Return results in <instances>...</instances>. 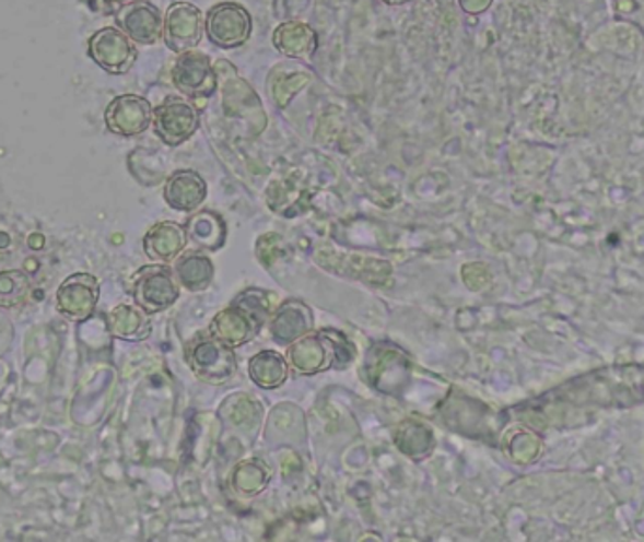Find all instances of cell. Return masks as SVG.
I'll return each mask as SVG.
<instances>
[{
	"mask_svg": "<svg viewBox=\"0 0 644 542\" xmlns=\"http://www.w3.org/2000/svg\"><path fill=\"white\" fill-rule=\"evenodd\" d=\"M215 70H218L224 114L231 119H237L247 125V130L253 136L262 132L266 129V114L251 85L237 74L236 68L232 67L231 62H215Z\"/></svg>",
	"mask_w": 644,
	"mask_h": 542,
	"instance_id": "cell-1",
	"label": "cell"
},
{
	"mask_svg": "<svg viewBox=\"0 0 644 542\" xmlns=\"http://www.w3.org/2000/svg\"><path fill=\"white\" fill-rule=\"evenodd\" d=\"M203 31L218 48H242L251 38L253 17L249 10L237 2H219L203 17Z\"/></svg>",
	"mask_w": 644,
	"mask_h": 542,
	"instance_id": "cell-2",
	"label": "cell"
},
{
	"mask_svg": "<svg viewBox=\"0 0 644 542\" xmlns=\"http://www.w3.org/2000/svg\"><path fill=\"white\" fill-rule=\"evenodd\" d=\"M354 349L341 333L326 330L307 338L291 349L292 364L302 373H315L332 367L336 362H349Z\"/></svg>",
	"mask_w": 644,
	"mask_h": 542,
	"instance_id": "cell-3",
	"label": "cell"
},
{
	"mask_svg": "<svg viewBox=\"0 0 644 542\" xmlns=\"http://www.w3.org/2000/svg\"><path fill=\"white\" fill-rule=\"evenodd\" d=\"M172 83L187 98L206 101L219 91L218 70L210 55L202 54L198 49H190L179 55L174 62Z\"/></svg>",
	"mask_w": 644,
	"mask_h": 542,
	"instance_id": "cell-4",
	"label": "cell"
},
{
	"mask_svg": "<svg viewBox=\"0 0 644 542\" xmlns=\"http://www.w3.org/2000/svg\"><path fill=\"white\" fill-rule=\"evenodd\" d=\"M234 346L226 345L221 339L200 338L189 346L187 360L198 379L210 385H223L236 373Z\"/></svg>",
	"mask_w": 644,
	"mask_h": 542,
	"instance_id": "cell-5",
	"label": "cell"
},
{
	"mask_svg": "<svg viewBox=\"0 0 644 542\" xmlns=\"http://www.w3.org/2000/svg\"><path fill=\"white\" fill-rule=\"evenodd\" d=\"M153 127L169 148H177L190 140L200 127L197 106L179 96H169L153 111Z\"/></svg>",
	"mask_w": 644,
	"mask_h": 542,
	"instance_id": "cell-6",
	"label": "cell"
},
{
	"mask_svg": "<svg viewBox=\"0 0 644 542\" xmlns=\"http://www.w3.org/2000/svg\"><path fill=\"white\" fill-rule=\"evenodd\" d=\"M203 17L202 10L195 4L185 0L174 2L164 15L163 40L166 48L177 55L197 49L206 34Z\"/></svg>",
	"mask_w": 644,
	"mask_h": 542,
	"instance_id": "cell-7",
	"label": "cell"
},
{
	"mask_svg": "<svg viewBox=\"0 0 644 542\" xmlns=\"http://www.w3.org/2000/svg\"><path fill=\"white\" fill-rule=\"evenodd\" d=\"M89 55L112 74H125L136 61L134 42L119 28H102L89 42Z\"/></svg>",
	"mask_w": 644,
	"mask_h": 542,
	"instance_id": "cell-8",
	"label": "cell"
},
{
	"mask_svg": "<svg viewBox=\"0 0 644 542\" xmlns=\"http://www.w3.org/2000/svg\"><path fill=\"white\" fill-rule=\"evenodd\" d=\"M179 296L176 279L163 266H151L140 270L134 286V298L145 311H163Z\"/></svg>",
	"mask_w": 644,
	"mask_h": 542,
	"instance_id": "cell-9",
	"label": "cell"
},
{
	"mask_svg": "<svg viewBox=\"0 0 644 542\" xmlns=\"http://www.w3.org/2000/svg\"><path fill=\"white\" fill-rule=\"evenodd\" d=\"M119 27L138 46H153L163 38L164 15L159 8L145 0H136L122 8L119 15Z\"/></svg>",
	"mask_w": 644,
	"mask_h": 542,
	"instance_id": "cell-10",
	"label": "cell"
},
{
	"mask_svg": "<svg viewBox=\"0 0 644 542\" xmlns=\"http://www.w3.org/2000/svg\"><path fill=\"white\" fill-rule=\"evenodd\" d=\"M153 121V108L150 102L138 95L117 96L109 104L106 111V125L114 134L130 136L142 134Z\"/></svg>",
	"mask_w": 644,
	"mask_h": 542,
	"instance_id": "cell-11",
	"label": "cell"
},
{
	"mask_svg": "<svg viewBox=\"0 0 644 542\" xmlns=\"http://www.w3.org/2000/svg\"><path fill=\"white\" fill-rule=\"evenodd\" d=\"M273 48L291 61H307L319 48V34L305 21L279 23L273 36Z\"/></svg>",
	"mask_w": 644,
	"mask_h": 542,
	"instance_id": "cell-12",
	"label": "cell"
},
{
	"mask_svg": "<svg viewBox=\"0 0 644 542\" xmlns=\"http://www.w3.org/2000/svg\"><path fill=\"white\" fill-rule=\"evenodd\" d=\"M98 283L95 278L80 273L65 281L57 292V307L70 320H85L95 311Z\"/></svg>",
	"mask_w": 644,
	"mask_h": 542,
	"instance_id": "cell-13",
	"label": "cell"
},
{
	"mask_svg": "<svg viewBox=\"0 0 644 542\" xmlns=\"http://www.w3.org/2000/svg\"><path fill=\"white\" fill-rule=\"evenodd\" d=\"M208 197V185L192 169H177L164 185V200L172 210L197 211Z\"/></svg>",
	"mask_w": 644,
	"mask_h": 542,
	"instance_id": "cell-14",
	"label": "cell"
},
{
	"mask_svg": "<svg viewBox=\"0 0 644 542\" xmlns=\"http://www.w3.org/2000/svg\"><path fill=\"white\" fill-rule=\"evenodd\" d=\"M313 82V72L296 62H283L273 67L268 78V93L273 104L286 108L294 96L300 95Z\"/></svg>",
	"mask_w": 644,
	"mask_h": 542,
	"instance_id": "cell-15",
	"label": "cell"
},
{
	"mask_svg": "<svg viewBox=\"0 0 644 542\" xmlns=\"http://www.w3.org/2000/svg\"><path fill=\"white\" fill-rule=\"evenodd\" d=\"M258 326L244 311L232 305L231 309L221 313L211 325V335L221 339L226 345L237 346L249 341L257 333Z\"/></svg>",
	"mask_w": 644,
	"mask_h": 542,
	"instance_id": "cell-16",
	"label": "cell"
},
{
	"mask_svg": "<svg viewBox=\"0 0 644 542\" xmlns=\"http://www.w3.org/2000/svg\"><path fill=\"white\" fill-rule=\"evenodd\" d=\"M187 237L203 249L215 251L226 239V224L215 211H198L187 223Z\"/></svg>",
	"mask_w": 644,
	"mask_h": 542,
	"instance_id": "cell-17",
	"label": "cell"
},
{
	"mask_svg": "<svg viewBox=\"0 0 644 542\" xmlns=\"http://www.w3.org/2000/svg\"><path fill=\"white\" fill-rule=\"evenodd\" d=\"M312 311L300 302H286L279 307L276 319L271 322V333L279 341H294L312 330Z\"/></svg>",
	"mask_w": 644,
	"mask_h": 542,
	"instance_id": "cell-18",
	"label": "cell"
},
{
	"mask_svg": "<svg viewBox=\"0 0 644 542\" xmlns=\"http://www.w3.org/2000/svg\"><path fill=\"white\" fill-rule=\"evenodd\" d=\"M187 231L176 223L156 224L155 228L145 237V252L151 258H161L169 260L176 252L184 249L187 241Z\"/></svg>",
	"mask_w": 644,
	"mask_h": 542,
	"instance_id": "cell-19",
	"label": "cell"
},
{
	"mask_svg": "<svg viewBox=\"0 0 644 542\" xmlns=\"http://www.w3.org/2000/svg\"><path fill=\"white\" fill-rule=\"evenodd\" d=\"M176 273L182 285L187 286L189 291H203L213 279V264L202 252L190 251L177 260Z\"/></svg>",
	"mask_w": 644,
	"mask_h": 542,
	"instance_id": "cell-20",
	"label": "cell"
},
{
	"mask_svg": "<svg viewBox=\"0 0 644 542\" xmlns=\"http://www.w3.org/2000/svg\"><path fill=\"white\" fill-rule=\"evenodd\" d=\"M251 379L258 387L276 388L286 379V364L278 353H260L251 360Z\"/></svg>",
	"mask_w": 644,
	"mask_h": 542,
	"instance_id": "cell-21",
	"label": "cell"
},
{
	"mask_svg": "<svg viewBox=\"0 0 644 542\" xmlns=\"http://www.w3.org/2000/svg\"><path fill=\"white\" fill-rule=\"evenodd\" d=\"M27 291V279L23 273H4L0 275V305L20 304Z\"/></svg>",
	"mask_w": 644,
	"mask_h": 542,
	"instance_id": "cell-22",
	"label": "cell"
},
{
	"mask_svg": "<svg viewBox=\"0 0 644 542\" xmlns=\"http://www.w3.org/2000/svg\"><path fill=\"white\" fill-rule=\"evenodd\" d=\"M312 8L313 0H273V14L281 23L302 21Z\"/></svg>",
	"mask_w": 644,
	"mask_h": 542,
	"instance_id": "cell-23",
	"label": "cell"
},
{
	"mask_svg": "<svg viewBox=\"0 0 644 542\" xmlns=\"http://www.w3.org/2000/svg\"><path fill=\"white\" fill-rule=\"evenodd\" d=\"M461 10L469 15H479L489 10L492 0H458Z\"/></svg>",
	"mask_w": 644,
	"mask_h": 542,
	"instance_id": "cell-24",
	"label": "cell"
},
{
	"mask_svg": "<svg viewBox=\"0 0 644 542\" xmlns=\"http://www.w3.org/2000/svg\"><path fill=\"white\" fill-rule=\"evenodd\" d=\"M106 2H108L109 7H129V4H132V2H136V0H106Z\"/></svg>",
	"mask_w": 644,
	"mask_h": 542,
	"instance_id": "cell-25",
	"label": "cell"
},
{
	"mask_svg": "<svg viewBox=\"0 0 644 542\" xmlns=\"http://www.w3.org/2000/svg\"><path fill=\"white\" fill-rule=\"evenodd\" d=\"M380 2L387 7H403V4H409L411 0H380Z\"/></svg>",
	"mask_w": 644,
	"mask_h": 542,
	"instance_id": "cell-26",
	"label": "cell"
}]
</instances>
